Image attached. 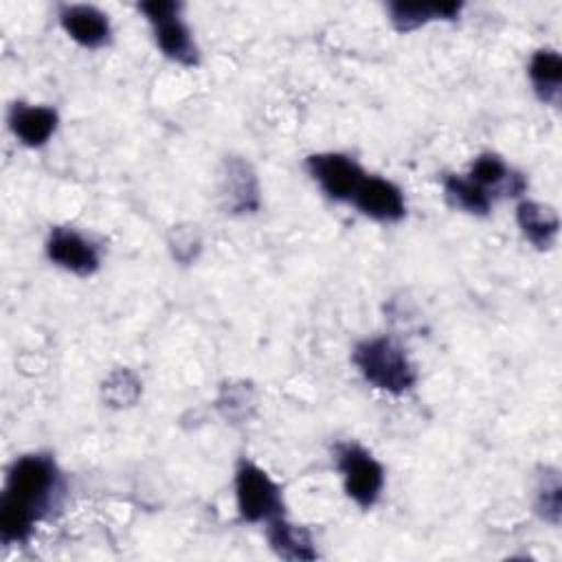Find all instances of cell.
<instances>
[{"label": "cell", "instance_id": "obj_1", "mask_svg": "<svg viewBox=\"0 0 562 562\" xmlns=\"http://www.w3.org/2000/svg\"><path fill=\"white\" fill-rule=\"evenodd\" d=\"M61 474L48 454H24L13 461L0 501V538L26 542L35 522L57 505Z\"/></svg>", "mask_w": 562, "mask_h": 562}, {"label": "cell", "instance_id": "obj_2", "mask_svg": "<svg viewBox=\"0 0 562 562\" xmlns=\"http://www.w3.org/2000/svg\"><path fill=\"white\" fill-rule=\"evenodd\" d=\"M353 362L369 384L395 395L408 391L417 380V373L404 349L384 336L356 345Z\"/></svg>", "mask_w": 562, "mask_h": 562}, {"label": "cell", "instance_id": "obj_3", "mask_svg": "<svg viewBox=\"0 0 562 562\" xmlns=\"http://www.w3.org/2000/svg\"><path fill=\"white\" fill-rule=\"evenodd\" d=\"M180 2L171 0H151V2H140L138 11L145 13L154 29V37L158 48L173 61L182 66H198L200 61V50L191 37L189 26L180 18Z\"/></svg>", "mask_w": 562, "mask_h": 562}, {"label": "cell", "instance_id": "obj_4", "mask_svg": "<svg viewBox=\"0 0 562 562\" xmlns=\"http://www.w3.org/2000/svg\"><path fill=\"white\" fill-rule=\"evenodd\" d=\"M235 496L239 516L248 522H261L283 516V498L279 485L250 461H241L237 465Z\"/></svg>", "mask_w": 562, "mask_h": 562}, {"label": "cell", "instance_id": "obj_5", "mask_svg": "<svg viewBox=\"0 0 562 562\" xmlns=\"http://www.w3.org/2000/svg\"><path fill=\"white\" fill-rule=\"evenodd\" d=\"M336 465L345 481V492L360 507L369 509L384 485V468L358 443H340L336 448Z\"/></svg>", "mask_w": 562, "mask_h": 562}, {"label": "cell", "instance_id": "obj_6", "mask_svg": "<svg viewBox=\"0 0 562 562\" xmlns=\"http://www.w3.org/2000/svg\"><path fill=\"white\" fill-rule=\"evenodd\" d=\"M305 167L331 200H351L360 180L367 176L353 158L334 151L312 154Z\"/></svg>", "mask_w": 562, "mask_h": 562}, {"label": "cell", "instance_id": "obj_7", "mask_svg": "<svg viewBox=\"0 0 562 562\" xmlns=\"http://www.w3.org/2000/svg\"><path fill=\"white\" fill-rule=\"evenodd\" d=\"M46 255L53 263L79 277H88L99 268L97 246L66 226H55L50 231L46 241Z\"/></svg>", "mask_w": 562, "mask_h": 562}, {"label": "cell", "instance_id": "obj_8", "mask_svg": "<svg viewBox=\"0 0 562 562\" xmlns=\"http://www.w3.org/2000/svg\"><path fill=\"white\" fill-rule=\"evenodd\" d=\"M220 200L226 213H255L259 209V182L252 167L237 156L224 160L220 176Z\"/></svg>", "mask_w": 562, "mask_h": 562}, {"label": "cell", "instance_id": "obj_9", "mask_svg": "<svg viewBox=\"0 0 562 562\" xmlns=\"http://www.w3.org/2000/svg\"><path fill=\"white\" fill-rule=\"evenodd\" d=\"M351 202L360 213L378 222H400L406 213L402 189L378 176H364L353 191Z\"/></svg>", "mask_w": 562, "mask_h": 562}, {"label": "cell", "instance_id": "obj_10", "mask_svg": "<svg viewBox=\"0 0 562 562\" xmlns=\"http://www.w3.org/2000/svg\"><path fill=\"white\" fill-rule=\"evenodd\" d=\"M64 31L86 48H101L110 42V20L92 4H64L59 9Z\"/></svg>", "mask_w": 562, "mask_h": 562}, {"label": "cell", "instance_id": "obj_11", "mask_svg": "<svg viewBox=\"0 0 562 562\" xmlns=\"http://www.w3.org/2000/svg\"><path fill=\"white\" fill-rule=\"evenodd\" d=\"M470 180H474L481 189H485L492 198L494 195H520L527 187V180L522 173L509 169L505 160L496 154H481L468 173Z\"/></svg>", "mask_w": 562, "mask_h": 562}, {"label": "cell", "instance_id": "obj_12", "mask_svg": "<svg viewBox=\"0 0 562 562\" xmlns=\"http://www.w3.org/2000/svg\"><path fill=\"white\" fill-rule=\"evenodd\" d=\"M9 127L26 147H42L57 127V112L46 105L13 103L9 110Z\"/></svg>", "mask_w": 562, "mask_h": 562}, {"label": "cell", "instance_id": "obj_13", "mask_svg": "<svg viewBox=\"0 0 562 562\" xmlns=\"http://www.w3.org/2000/svg\"><path fill=\"white\" fill-rule=\"evenodd\" d=\"M516 222L522 231V235L538 248V250H547L553 246L555 237H558V215L551 206L533 202V200H522L516 206Z\"/></svg>", "mask_w": 562, "mask_h": 562}, {"label": "cell", "instance_id": "obj_14", "mask_svg": "<svg viewBox=\"0 0 562 562\" xmlns=\"http://www.w3.org/2000/svg\"><path fill=\"white\" fill-rule=\"evenodd\" d=\"M461 7V2H389V18L400 33H408L432 20H454Z\"/></svg>", "mask_w": 562, "mask_h": 562}, {"label": "cell", "instance_id": "obj_15", "mask_svg": "<svg viewBox=\"0 0 562 562\" xmlns=\"http://www.w3.org/2000/svg\"><path fill=\"white\" fill-rule=\"evenodd\" d=\"M268 542L283 560H314L316 549L305 527L288 522L283 516L268 520Z\"/></svg>", "mask_w": 562, "mask_h": 562}, {"label": "cell", "instance_id": "obj_16", "mask_svg": "<svg viewBox=\"0 0 562 562\" xmlns=\"http://www.w3.org/2000/svg\"><path fill=\"white\" fill-rule=\"evenodd\" d=\"M529 79L533 90L542 103L558 105L562 92V59L555 50L542 48L531 55L529 61Z\"/></svg>", "mask_w": 562, "mask_h": 562}, {"label": "cell", "instance_id": "obj_17", "mask_svg": "<svg viewBox=\"0 0 562 562\" xmlns=\"http://www.w3.org/2000/svg\"><path fill=\"white\" fill-rule=\"evenodd\" d=\"M443 193L450 206L472 213V215H487L492 206V195L481 189L468 176H446L443 178Z\"/></svg>", "mask_w": 562, "mask_h": 562}, {"label": "cell", "instance_id": "obj_18", "mask_svg": "<svg viewBox=\"0 0 562 562\" xmlns=\"http://www.w3.org/2000/svg\"><path fill=\"white\" fill-rule=\"evenodd\" d=\"M138 395H140V382L127 369H119L110 373V378L103 382V397L112 406H130L138 400Z\"/></svg>", "mask_w": 562, "mask_h": 562}, {"label": "cell", "instance_id": "obj_19", "mask_svg": "<svg viewBox=\"0 0 562 562\" xmlns=\"http://www.w3.org/2000/svg\"><path fill=\"white\" fill-rule=\"evenodd\" d=\"M560 507H562V496H560V479L555 472L544 474V481L538 487V498H536V509L538 514L549 520L551 525L560 522Z\"/></svg>", "mask_w": 562, "mask_h": 562}, {"label": "cell", "instance_id": "obj_20", "mask_svg": "<svg viewBox=\"0 0 562 562\" xmlns=\"http://www.w3.org/2000/svg\"><path fill=\"white\" fill-rule=\"evenodd\" d=\"M250 389H246L244 384L241 386H224L222 389V395L217 400V406L222 408V413L226 417H241L246 415V406H252V400H250Z\"/></svg>", "mask_w": 562, "mask_h": 562}, {"label": "cell", "instance_id": "obj_21", "mask_svg": "<svg viewBox=\"0 0 562 562\" xmlns=\"http://www.w3.org/2000/svg\"><path fill=\"white\" fill-rule=\"evenodd\" d=\"M171 248H173V255H176L178 259L182 257V250H187V261H189V259L195 257V252H198V248H200V239L193 237V233H189L187 237L176 235V244H173Z\"/></svg>", "mask_w": 562, "mask_h": 562}]
</instances>
